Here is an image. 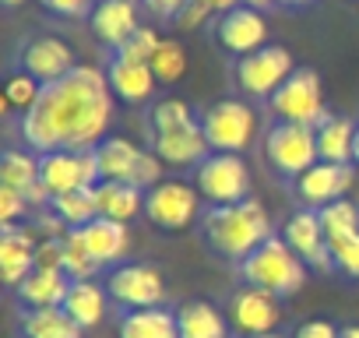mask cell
<instances>
[{
  "mask_svg": "<svg viewBox=\"0 0 359 338\" xmlns=\"http://www.w3.org/2000/svg\"><path fill=\"white\" fill-rule=\"evenodd\" d=\"M292 338H338V327L331 320H306V324H299V331Z\"/></svg>",
  "mask_w": 359,
  "mask_h": 338,
  "instance_id": "obj_44",
  "label": "cell"
},
{
  "mask_svg": "<svg viewBox=\"0 0 359 338\" xmlns=\"http://www.w3.org/2000/svg\"><path fill=\"white\" fill-rule=\"evenodd\" d=\"M109 296L127 306V310H144V306H162L165 299V282L162 271L151 264H120L106 278Z\"/></svg>",
  "mask_w": 359,
  "mask_h": 338,
  "instance_id": "obj_13",
  "label": "cell"
},
{
  "mask_svg": "<svg viewBox=\"0 0 359 338\" xmlns=\"http://www.w3.org/2000/svg\"><path fill=\"white\" fill-rule=\"evenodd\" d=\"M317 215H320V226H324L327 243H338V240L359 233V205H352V201H345V198L324 205Z\"/></svg>",
  "mask_w": 359,
  "mask_h": 338,
  "instance_id": "obj_31",
  "label": "cell"
},
{
  "mask_svg": "<svg viewBox=\"0 0 359 338\" xmlns=\"http://www.w3.org/2000/svg\"><path fill=\"white\" fill-rule=\"evenodd\" d=\"M85 331L64 306H43L25 310L22 317V338H81Z\"/></svg>",
  "mask_w": 359,
  "mask_h": 338,
  "instance_id": "obj_29",
  "label": "cell"
},
{
  "mask_svg": "<svg viewBox=\"0 0 359 338\" xmlns=\"http://www.w3.org/2000/svg\"><path fill=\"white\" fill-rule=\"evenodd\" d=\"M296 71V60L285 46H261L257 53H247L236 60V85L250 99H271Z\"/></svg>",
  "mask_w": 359,
  "mask_h": 338,
  "instance_id": "obj_10",
  "label": "cell"
},
{
  "mask_svg": "<svg viewBox=\"0 0 359 338\" xmlns=\"http://www.w3.org/2000/svg\"><path fill=\"white\" fill-rule=\"evenodd\" d=\"M187 4H191V0H141V8H144L148 15L162 18V22H176V15L184 11Z\"/></svg>",
  "mask_w": 359,
  "mask_h": 338,
  "instance_id": "obj_43",
  "label": "cell"
},
{
  "mask_svg": "<svg viewBox=\"0 0 359 338\" xmlns=\"http://www.w3.org/2000/svg\"><path fill=\"white\" fill-rule=\"evenodd\" d=\"M148 134H151V151L176 169L201 165L212 155L201 120H194L184 99H158L148 113Z\"/></svg>",
  "mask_w": 359,
  "mask_h": 338,
  "instance_id": "obj_2",
  "label": "cell"
},
{
  "mask_svg": "<svg viewBox=\"0 0 359 338\" xmlns=\"http://www.w3.org/2000/svg\"><path fill=\"white\" fill-rule=\"evenodd\" d=\"M257 127H261V120H257L254 106L243 99H219L201 113V130H205L212 151H233V155L247 151L257 137Z\"/></svg>",
  "mask_w": 359,
  "mask_h": 338,
  "instance_id": "obj_5",
  "label": "cell"
},
{
  "mask_svg": "<svg viewBox=\"0 0 359 338\" xmlns=\"http://www.w3.org/2000/svg\"><path fill=\"white\" fill-rule=\"evenodd\" d=\"M278 4H285V8H306V4H317V0H278Z\"/></svg>",
  "mask_w": 359,
  "mask_h": 338,
  "instance_id": "obj_48",
  "label": "cell"
},
{
  "mask_svg": "<svg viewBox=\"0 0 359 338\" xmlns=\"http://www.w3.org/2000/svg\"><path fill=\"white\" fill-rule=\"evenodd\" d=\"M212 15H215V11L205 4V0H191V4L176 15V25H180V29H198V25H205Z\"/></svg>",
  "mask_w": 359,
  "mask_h": 338,
  "instance_id": "obj_42",
  "label": "cell"
},
{
  "mask_svg": "<svg viewBox=\"0 0 359 338\" xmlns=\"http://www.w3.org/2000/svg\"><path fill=\"white\" fill-rule=\"evenodd\" d=\"M99 169H102V180H113V184H130L134 180V169H137V158H141V148L127 137H106L99 148Z\"/></svg>",
  "mask_w": 359,
  "mask_h": 338,
  "instance_id": "obj_28",
  "label": "cell"
},
{
  "mask_svg": "<svg viewBox=\"0 0 359 338\" xmlns=\"http://www.w3.org/2000/svg\"><path fill=\"white\" fill-rule=\"evenodd\" d=\"M198 191L201 198L219 208V205H240L250 198V169L243 155L233 151H212L198 165Z\"/></svg>",
  "mask_w": 359,
  "mask_h": 338,
  "instance_id": "obj_7",
  "label": "cell"
},
{
  "mask_svg": "<svg viewBox=\"0 0 359 338\" xmlns=\"http://www.w3.org/2000/svg\"><path fill=\"white\" fill-rule=\"evenodd\" d=\"M88 29L92 36L109 46V50H120L137 29H141V18H137V0H95V8L88 15Z\"/></svg>",
  "mask_w": 359,
  "mask_h": 338,
  "instance_id": "obj_18",
  "label": "cell"
},
{
  "mask_svg": "<svg viewBox=\"0 0 359 338\" xmlns=\"http://www.w3.org/2000/svg\"><path fill=\"white\" fill-rule=\"evenodd\" d=\"M81 233V240H85V247H88V254L95 257V264L102 268V264H116L123 254H127V247H130V229H127V222H116V219H106V215H95L88 226H81L78 229Z\"/></svg>",
  "mask_w": 359,
  "mask_h": 338,
  "instance_id": "obj_21",
  "label": "cell"
},
{
  "mask_svg": "<svg viewBox=\"0 0 359 338\" xmlns=\"http://www.w3.org/2000/svg\"><path fill=\"white\" fill-rule=\"evenodd\" d=\"M355 4H359V0H355Z\"/></svg>",
  "mask_w": 359,
  "mask_h": 338,
  "instance_id": "obj_52",
  "label": "cell"
},
{
  "mask_svg": "<svg viewBox=\"0 0 359 338\" xmlns=\"http://www.w3.org/2000/svg\"><path fill=\"white\" fill-rule=\"evenodd\" d=\"M148 67L155 71L158 85H172V81H180V78L187 74V50L180 46L176 39H162L158 50H155V57L148 60Z\"/></svg>",
  "mask_w": 359,
  "mask_h": 338,
  "instance_id": "obj_33",
  "label": "cell"
},
{
  "mask_svg": "<svg viewBox=\"0 0 359 338\" xmlns=\"http://www.w3.org/2000/svg\"><path fill=\"white\" fill-rule=\"evenodd\" d=\"M355 180V169L352 165H341V162H317L310 165L303 177H296V198L303 201V208L310 212H320L324 205L331 201H341L345 191L352 187Z\"/></svg>",
  "mask_w": 359,
  "mask_h": 338,
  "instance_id": "obj_14",
  "label": "cell"
},
{
  "mask_svg": "<svg viewBox=\"0 0 359 338\" xmlns=\"http://www.w3.org/2000/svg\"><path fill=\"white\" fill-rule=\"evenodd\" d=\"M116 331H120V338H180L176 310H162V306L123 310Z\"/></svg>",
  "mask_w": 359,
  "mask_h": 338,
  "instance_id": "obj_22",
  "label": "cell"
},
{
  "mask_svg": "<svg viewBox=\"0 0 359 338\" xmlns=\"http://www.w3.org/2000/svg\"><path fill=\"white\" fill-rule=\"evenodd\" d=\"M240 275L247 285L268 289L278 299L292 296L303 289L306 282V261L285 243V236H271L264 240L247 261H240Z\"/></svg>",
  "mask_w": 359,
  "mask_h": 338,
  "instance_id": "obj_4",
  "label": "cell"
},
{
  "mask_svg": "<svg viewBox=\"0 0 359 338\" xmlns=\"http://www.w3.org/2000/svg\"><path fill=\"white\" fill-rule=\"evenodd\" d=\"M250 338H282L278 331H271V334H250Z\"/></svg>",
  "mask_w": 359,
  "mask_h": 338,
  "instance_id": "obj_50",
  "label": "cell"
},
{
  "mask_svg": "<svg viewBox=\"0 0 359 338\" xmlns=\"http://www.w3.org/2000/svg\"><path fill=\"white\" fill-rule=\"evenodd\" d=\"M29 208H32V205H29V198H25L22 191H15V187H0V222H4V229L15 226Z\"/></svg>",
  "mask_w": 359,
  "mask_h": 338,
  "instance_id": "obj_38",
  "label": "cell"
},
{
  "mask_svg": "<svg viewBox=\"0 0 359 338\" xmlns=\"http://www.w3.org/2000/svg\"><path fill=\"white\" fill-rule=\"evenodd\" d=\"M64 271H67L71 282H85V278H92L99 271V264L88 254V247H85L78 229H67V236H64Z\"/></svg>",
  "mask_w": 359,
  "mask_h": 338,
  "instance_id": "obj_35",
  "label": "cell"
},
{
  "mask_svg": "<svg viewBox=\"0 0 359 338\" xmlns=\"http://www.w3.org/2000/svg\"><path fill=\"white\" fill-rule=\"evenodd\" d=\"M355 127L348 116H338V113H327L313 130H317V148H320V158L324 162H341V165H352V151H355Z\"/></svg>",
  "mask_w": 359,
  "mask_h": 338,
  "instance_id": "obj_23",
  "label": "cell"
},
{
  "mask_svg": "<svg viewBox=\"0 0 359 338\" xmlns=\"http://www.w3.org/2000/svg\"><path fill=\"white\" fill-rule=\"evenodd\" d=\"M338 338H359V324H345V327H338Z\"/></svg>",
  "mask_w": 359,
  "mask_h": 338,
  "instance_id": "obj_47",
  "label": "cell"
},
{
  "mask_svg": "<svg viewBox=\"0 0 359 338\" xmlns=\"http://www.w3.org/2000/svg\"><path fill=\"white\" fill-rule=\"evenodd\" d=\"M205 4L215 11V15H226V11H233V8H240V0H205Z\"/></svg>",
  "mask_w": 359,
  "mask_h": 338,
  "instance_id": "obj_45",
  "label": "cell"
},
{
  "mask_svg": "<svg viewBox=\"0 0 359 338\" xmlns=\"http://www.w3.org/2000/svg\"><path fill=\"white\" fill-rule=\"evenodd\" d=\"M158 43H162V36H158L155 29H137V32L116 50V57H123V60H137V64H148V60L155 57Z\"/></svg>",
  "mask_w": 359,
  "mask_h": 338,
  "instance_id": "obj_36",
  "label": "cell"
},
{
  "mask_svg": "<svg viewBox=\"0 0 359 338\" xmlns=\"http://www.w3.org/2000/svg\"><path fill=\"white\" fill-rule=\"evenodd\" d=\"M32 184H39V155L22 151V148H8L0 155V187H15L25 194Z\"/></svg>",
  "mask_w": 359,
  "mask_h": 338,
  "instance_id": "obj_30",
  "label": "cell"
},
{
  "mask_svg": "<svg viewBox=\"0 0 359 338\" xmlns=\"http://www.w3.org/2000/svg\"><path fill=\"white\" fill-rule=\"evenodd\" d=\"M240 4H247V8H254V11H264V8L278 4V0H240Z\"/></svg>",
  "mask_w": 359,
  "mask_h": 338,
  "instance_id": "obj_46",
  "label": "cell"
},
{
  "mask_svg": "<svg viewBox=\"0 0 359 338\" xmlns=\"http://www.w3.org/2000/svg\"><path fill=\"white\" fill-rule=\"evenodd\" d=\"M271 113L278 123H306V127H317L327 109H324V88H320V78L317 71L310 67H296L292 78L268 99Z\"/></svg>",
  "mask_w": 359,
  "mask_h": 338,
  "instance_id": "obj_9",
  "label": "cell"
},
{
  "mask_svg": "<svg viewBox=\"0 0 359 338\" xmlns=\"http://www.w3.org/2000/svg\"><path fill=\"white\" fill-rule=\"evenodd\" d=\"M201 233L208 240V247L226 257V261H247L264 240H271V219L264 212L261 201L247 198L240 205H219L208 208L201 219Z\"/></svg>",
  "mask_w": 359,
  "mask_h": 338,
  "instance_id": "obj_3",
  "label": "cell"
},
{
  "mask_svg": "<svg viewBox=\"0 0 359 338\" xmlns=\"http://www.w3.org/2000/svg\"><path fill=\"white\" fill-rule=\"evenodd\" d=\"M36 268H43V271H64V236L39 243V250H36ZM64 275H67V271H64Z\"/></svg>",
  "mask_w": 359,
  "mask_h": 338,
  "instance_id": "obj_40",
  "label": "cell"
},
{
  "mask_svg": "<svg viewBox=\"0 0 359 338\" xmlns=\"http://www.w3.org/2000/svg\"><path fill=\"white\" fill-rule=\"evenodd\" d=\"M67 289H71V278L64 271H43V268H36L15 292H18V299H22L25 310H43V306H64Z\"/></svg>",
  "mask_w": 359,
  "mask_h": 338,
  "instance_id": "obj_24",
  "label": "cell"
},
{
  "mask_svg": "<svg viewBox=\"0 0 359 338\" xmlns=\"http://www.w3.org/2000/svg\"><path fill=\"white\" fill-rule=\"evenodd\" d=\"M113 123V88L106 71L74 67L67 78L43 85L39 102L22 113V141L36 151H85L109 137Z\"/></svg>",
  "mask_w": 359,
  "mask_h": 338,
  "instance_id": "obj_1",
  "label": "cell"
},
{
  "mask_svg": "<svg viewBox=\"0 0 359 338\" xmlns=\"http://www.w3.org/2000/svg\"><path fill=\"white\" fill-rule=\"evenodd\" d=\"M331 254H334V264H338L345 275L359 278V233H355V236H345V240H338V243H331Z\"/></svg>",
  "mask_w": 359,
  "mask_h": 338,
  "instance_id": "obj_39",
  "label": "cell"
},
{
  "mask_svg": "<svg viewBox=\"0 0 359 338\" xmlns=\"http://www.w3.org/2000/svg\"><path fill=\"white\" fill-rule=\"evenodd\" d=\"M36 233L32 226H8L0 233V275L8 289H18L36 271Z\"/></svg>",
  "mask_w": 359,
  "mask_h": 338,
  "instance_id": "obj_19",
  "label": "cell"
},
{
  "mask_svg": "<svg viewBox=\"0 0 359 338\" xmlns=\"http://www.w3.org/2000/svg\"><path fill=\"white\" fill-rule=\"evenodd\" d=\"M201 191L184 180H162L151 191H144V215L165 229V233H184L201 215Z\"/></svg>",
  "mask_w": 359,
  "mask_h": 338,
  "instance_id": "obj_8",
  "label": "cell"
},
{
  "mask_svg": "<svg viewBox=\"0 0 359 338\" xmlns=\"http://www.w3.org/2000/svg\"><path fill=\"white\" fill-rule=\"evenodd\" d=\"M39 180L46 184V191L57 194H71V191H92L102 184V169H99V155L95 148L85 151H46L39 155Z\"/></svg>",
  "mask_w": 359,
  "mask_h": 338,
  "instance_id": "obj_11",
  "label": "cell"
},
{
  "mask_svg": "<svg viewBox=\"0 0 359 338\" xmlns=\"http://www.w3.org/2000/svg\"><path fill=\"white\" fill-rule=\"evenodd\" d=\"M162 158L155 155V151H141V158H137V169H134V187H141V191H151L155 184H162Z\"/></svg>",
  "mask_w": 359,
  "mask_h": 338,
  "instance_id": "obj_37",
  "label": "cell"
},
{
  "mask_svg": "<svg viewBox=\"0 0 359 338\" xmlns=\"http://www.w3.org/2000/svg\"><path fill=\"white\" fill-rule=\"evenodd\" d=\"M71 229H81L88 226L95 215H99V205H95V187L92 191H71V194H57L53 205H50Z\"/></svg>",
  "mask_w": 359,
  "mask_h": 338,
  "instance_id": "obj_32",
  "label": "cell"
},
{
  "mask_svg": "<svg viewBox=\"0 0 359 338\" xmlns=\"http://www.w3.org/2000/svg\"><path fill=\"white\" fill-rule=\"evenodd\" d=\"M215 39L222 50L236 53V57H247V53H257L261 46H268V25H264V15L240 4L226 15H219L215 22Z\"/></svg>",
  "mask_w": 359,
  "mask_h": 338,
  "instance_id": "obj_15",
  "label": "cell"
},
{
  "mask_svg": "<svg viewBox=\"0 0 359 338\" xmlns=\"http://www.w3.org/2000/svg\"><path fill=\"white\" fill-rule=\"evenodd\" d=\"M106 78H109V88L116 99L130 102V106H141L155 95L158 88V78L148 64H137V60H123V57H113V64L106 67Z\"/></svg>",
  "mask_w": 359,
  "mask_h": 338,
  "instance_id": "obj_20",
  "label": "cell"
},
{
  "mask_svg": "<svg viewBox=\"0 0 359 338\" xmlns=\"http://www.w3.org/2000/svg\"><path fill=\"white\" fill-rule=\"evenodd\" d=\"M39 4L57 18H85V15H92L95 0H39Z\"/></svg>",
  "mask_w": 359,
  "mask_h": 338,
  "instance_id": "obj_41",
  "label": "cell"
},
{
  "mask_svg": "<svg viewBox=\"0 0 359 338\" xmlns=\"http://www.w3.org/2000/svg\"><path fill=\"white\" fill-rule=\"evenodd\" d=\"M106 299H109V289H102L99 282L85 278V282H71L64 310L78 320L81 331H88V327H95L106 317Z\"/></svg>",
  "mask_w": 359,
  "mask_h": 338,
  "instance_id": "obj_26",
  "label": "cell"
},
{
  "mask_svg": "<svg viewBox=\"0 0 359 338\" xmlns=\"http://www.w3.org/2000/svg\"><path fill=\"white\" fill-rule=\"evenodd\" d=\"M95 205H99V215L116 219V222H130L137 212H144V191L134 187V184L102 180L95 187Z\"/></svg>",
  "mask_w": 359,
  "mask_h": 338,
  "instance_id": "obj_27",
  "label": "cell"
},
{
  "mask_svg": "<svg viewBox=\"0 0 359 338\" xmlns=\"http://www.w3.org/2000/svg\"><path fill=\"white\" fill-rule=\"evenodd\" d=\"M352 162L359 165V127H355V151H352Z\"/></svg>",
  "mask_w": 359,
  "mask_h": 338,
  "instance_id": "obj_49",
  "label": "cell"
},
{
  "mask_svg": "<svg viewBox=\"0 0 359 338\" xmlns=\"http://www.w3.org/2000/svg\"><path fill=\"white\" fill-rule=\"evenodd\" d=\"M74 50L60 36H36L22 46V71H29L36 81L53 85L74 71Z\"/></svg>",
  "mask_w": 359,
  "mask_h": 338,
  "instance_id": "obj_16",
  "label": "cell"
},
{
  "mask_svg": "<svg viewBox=\"0 0 359 338\" xmlns=\"http://www.w3.org/2000/svg\"><path fill=\"white\" fill-rule=\"evenodd\" d=\"M176 324L180 338H229V320L208 299H191L176 306Z\"/></svg>",
  "mask_w": 359,
  "mask_h": 338,
  "instance_id": "obj_25",
  "label": "cell"
},
{
  "mask_svg": "<svg viewBox=\"0 0 359 338\" xmlns=\"http://www.w3.org/2000/svg\"><path fill=\"white\" fill-rule=\"evenodd\" d=\"M282 236H285V243H289L313 271H331V268H338L317 212H310V208L296 212V215L285 222V233H282Z\"/></svg>",
  "mask_w": 359,
  "mask_h": 338,
  "instance_id": "obj_17",
  "label": "cell"
},
{
  "mask_svg": "<svg viewBox=\"0 0 359 338\" xmlns=\"http://www.w3.org/2000/svg\"><path fill=\"white\" fill-rule=\"evenodd\" d=\"M226 313H229V327L240 338L271 334L282 324V303H278V296L268 292V289H257V285H240L229 296Z\"/></svg>",
  "mask_w": 359,
  "mask_h": 338,
  "instance_id": "obj_12",
  "label": "cell"
},
{
  "mask_svg": "<svg viewBox=\"0 0 359 338\" xmlns=\"http://www.w3.org/2000/svg\"><path fill=\"white\" fill-rule=\"evenodd\" d=\"M4 4H8V8H18V4H22V0H4Z\"/></svg>",
  "mask_w": 359,
  "mask_h": 338,
  "instance_id": "obj_51",
  "label": "cell"
},
{
  "mask_svg": "<svg viewBox=\"0 0 359 338\" xmlns=\"http://www.w3.org/2000/svg\"><path fill=\"white\" fill-rule=\"evenodd\" d=\"M264 158L278 177H303L310 165L320 162V148H317V130L306 123H278L264 134Z\"/></svg>",
  "mask_w": 359,
  "mask_h": 338,
  "instance_id": "obj_6",
  "label": "cell"
},
{
  "mask_svg": "<svg viewBox=\"0 0 359 338\" xmlns=\"http://www.w3.org/2000/svg\"><path fill=\"white\" fill-rule=\"evenodd\" d=\"M43 95V81H36L29 71H15L8 81H4V109H18V113H29Z\"/></svg>",
  "mask_w": 359,
  "mask_h": 338,
  "instance_id": "obj_34",
  "label": "cell"
}]
</instances>
